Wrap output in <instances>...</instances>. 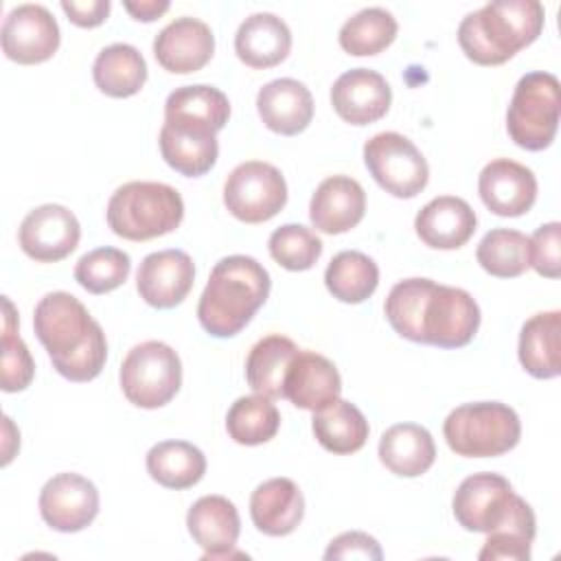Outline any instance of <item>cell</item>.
Returning <instances> with one entry per match:
<instances>
[{
    "mask_svg": "<svg viewBox=\"0 0 561 561\" xmlns=\"http://www.w3.org/2000/svg\"><path fill=\"white\" fill-rule=\"evenodd\" d=\"M390 327L405 340L460 348L480 327V307L469 291L432 278L399 280L383 305Z\"/></svg>",
    "mask_w": 561,
    "mask_h": 561,
    "instance_id": "obj_1",
    "label": "cell"
},
{
    "mask_svg": "<svg viewBox=\"0 0 561 561\" xmlns=\"http://www.w3.org/2000/svg\"><path fill=\"white\" fill-rule=\"evenodd\" d=\"M33 329L53 368L70 381H92L107 359V340L83 302L68 291H50L35 305Z\"/></svg>",
    "mask_w": 561,
    "mask_h": 561,
    "instance_id": "obj_2",
    "label": "cell"
},
{
    "mask_svg": "<svg viewBox=\"0 0 561 561\" xmlns=\"http://www.w3.org/2000/svg\"><path fill=\"white\" fill-rule=\"evenodd\" d=\"M270 274L252 256H224L199 296L197 320L213 337L237 335L270 296Z\"/></svg>",
    "mask_w": 561,
    "mask_h": 561,
    "instance_id": "obj_3",
    "label": "cell"
},
{
    "mask_svg": "<svg viewBox=\"0 0 561 561\" xmlns=\"http://www.w3.org/2000/svg\"><path fill=\"white\" fill-rule=\"evenodd\" d=\"M543 18L537 0H493L462 18L458 44L473 64L500 66L539 37Z\"/></svg>",
    "mask_w": 561,
    "mask_h": 561,
    "instance_id": "obj_4",
    "label": "cell"
},
{
    "mask_svg": "<svg viewBox=\"0 0 561 561\" xmlns=\"http://www.w3.org/2000/svg\"><path fill=\"white\" fill-rule=\"evenodd\" d=\"M107 226L129 241H149L173 232L184 219L182 195L162 182H127L107 202Z\"/></svg>",
    "mask_w": 561,
    "mask_h": 561,
    "instance_id": "obj_5",
    "label": "cell"
},
{
    "mask_svg": "<svg viewBox=\"0 0 561 561\" xmlns=\"http://www.w3.org/2000/svg\"><path fill=\"white\" fill-rule=\"evenodd\" d=\"M443 434L449 449L458 456L493 458L519 443L522 423L506 403L478 401L451 410L443 423Z\"/></svg>",
    "mask_w": 561,
    "mask_h": 561,
    "instance_id": "obj_6",
    "label": "cell"
},
{
    "mask_svg": "<svg viewBox=\"0 0 561 561\" xmlns=\"http://www.w3.org/2000/svg\"><path fill=\"white\" fill-rule=\"evenodd\" d=\"M561 96L559 79L552 72H526L513 92L506 110V131L511 140L528 151L550 147L559 127Z\"/></svg>",
    "mask_w": 561,
    "mask_h": 561,
    "instance_id": "obj_7",
    "label": "cell"
},
{
    "mask_svg": "<svg viewBox=\"0 0 561 561\" xmlns=\"http://www.w3.org/2000/svg\"><path fill=\"white\" fill-rule=\"evenodd\" d=\"M118 379L129 403L156 410L178 394L182 386V362L169 344L147 340L125 355Z\"/></svg>",
    "mask_w": 561,
    "mask_h": 561,
    "instance_id": "obj_8",
    "label": "cell"
},
{
    "mask_svg": "<svg viewBox=\"0 0 561 561\" xmlns=\"http://www.w3.org/2000/svg\"><path fill=\"white\" fill-rule=\"evenodd\" d=\"M364 162L373 180L394 197L410 199L430 180V167L423 153L410 138L397 131H381L366 140Z\"/></svg>",
    "mask_w": 561,
    "mask_h": 561,
    "instance_id": "obj_9",
    "label": "cell"
},
{
    "mask_svg": "<svg viewBox=\"0 0 561 561\" xmlns=\"http://www.w3.org/2000/svg\"><path fill=\"white\" fill-rule=\"evenodd\" d=\"M224 204L232 217L245 224L272 219L287 204V184L283 173L261 160L237 164L224 184Z\"/></svg>",
    "mask_w": 561,
    "mask_h": 561,
    "instance_id": "obj_10",
    "label": "cell"
},
{
    "mask_svg": "<svg viewBox=\"0 0 561 561\" xmlns=\"http://www.w3.org/2000/svg\"><path fill=\"white\" fill-rule=\"evenodd\" d=\"M524 502L500 473H473L460 482L451 508L456 522L469 533H493L511 519Z\"/></svg>",
    "mask_w": 561,
    "mask_h": 561,
    "instance_id": "obj_11",
    "label": "cell"
},
{
    "mask_svg": "<svg viewBox=\"0 0 561 561\" xmlns=\"http://www.w3.org/2000/svg\"><path fill=\"white\" fill-rule=\"evenodd\" d=\"M81 226L72 210L61 204H42L20 224L18 241L26 256L37 263H55L75 252Z\"/></svg>",
    "mask_w": 561,
    "mask_h": 561,
    "instance_id": "obj_12",
    "label": "cell"
},
{
    "mask_svg": "<svg viewBox=\"0 0 561 561\" xmlns=\"http://www.w3.org/2000/svg\"><path fill=\"white\" fill-rule=\"evenodd\" d=\"M59 48V24L42 4H20L2 22V53L18 64H42Z\"/></svg>",
    "mask_w": 561,
    "mask_h": 561,
    "instance_id": "obj_13",
    "label": "cell"
},
{
    "mask_svg": "<svg viewBox=\"0 0 561 561\" xmlns=\"http://www.w3.org/2000/svg\"><path fill=\"white\" fill-rule=\"evenodd\" d=\"M99 513L96 486L79 473H57L39 491V515L59 533H79Z\"/></svg>",
    "mask_w": 561,
    "mask_h": 561,
    "instance_id": "obj_14",
    "label": "cell"
},
{
    "mask_svg": "<svg viewBox=\"0 0 561 561\" xmlns=\"http://www.w3.org/2000/svg\"><path fill=\"white\" fill-rule=\"evenodd\" d=\"M193 280V259L175 248L147 254L136 272V289L140 298L156 309L180 305L188 296Z\"/></svg>",
    "mask_w": 561,
    "mask_h": 561,
    "instance_id": "obj_15",
    "label": "cell"
},
{
    "mask_svg": "<svg viewBox=\"0 0 561 561\" xmlns=\"http://www.w3.org/2000/svg\"><path fill=\"white\" fill-rule=\"evenodd\" d=\"M478 193L491 213L519 217L528 213L537 199V178L526 164L497 158L480 171Z\"/></svg>",
    "mask_w": 561,
    "mask_h": 561,
    "instance_id": "obj_16",
    "label": "cell"
},
{
    "mask_svg": "<svg viewBox=\"0 0 561 561\" xmlns=\"http://www.w3.org/2000/svg\"><path fill=\"white\" fill-rule=\"evenodd\" d=\"M392 90L383 75L370 68H351L331 88V105L351 125H370L390 110Z\"/></svg>",
    "mask_w": 561,
    "mask_h": 561,
    "instance_id": "obj_17",
    "label": "cell"
},
{
    "mask_svg": "<svg viewBox=\"0 0 561 561\" xmlns=\"http://www.w3.org/2000/svg\"><path fill=\"white\" fill-rule=\"evenodd\" d=\"M215 53V35L210 26L197 18H178L169 22L153 39L158 64L175 75L202 70Z\"/></svg>",
    "mask_w": 561,
    "mask_h": 561,
    "instance_id": "obj_18",
    "label": "cell"
},
{
    "mask_svg": "<svg viewBox=\"0 0 561 561\" xmlns=\"http://www.w3.org/2000/svg\"><path fill=\"white\" fill-rule=\"evenodd\" d=\"M340 392L342 379L331 359L316 351L296 353L285 375L283 397L300 410L318 412L340 399Z\"/></svg>",
    "mask_w": 561,
    "mask_h": 561,
    "instance_id": "obj_19",
    "label": "cell"
},
{
    "mask_svg": "<svg viewBox=\"0 0 561 561\" xmlns=\"http://www.w3.org/2000/svg\"><path fill=\"white\" fill-rule=\"evenodd\" d=\"M366 213V193L362 184L348 175H331L322 180L311 195L309 219L324 234H342L355 228Z\"/></svg>",
    "mask_w": 561,
    "mask_h": 561,
    "instance_id": "obj_20",
    "label": "cell"
},
{
    "mask_svg": "<svg viewBox=\"0 0 561 561\" xmlns=\"http://www.w3.org/2000/svg\"><path fill=\"white\" fill-rule=\"evenodd\" d=\"M476 224V213L462 197L440 195L416 213L414 230L434 250H456L473 237Z\"/></svg>",
    "mask_w": 561,
    "mask_h": 561,
    "instance_id": "obj_21",
    "label": "cell"
},
{
    "mask_svg": "<svg viewBox=\"0 0 561 561\" xmlns=\"http://www.w3.org/2000/svg\"><path fill=\"white\" fill-rule=\"evenodd\" d=\"M193 541L204 550V559L230 557L241 533L237 506L224 495H204L186 513Z\"/></svg>",
    "mask_w": 561,
    "mask_h": 561,
    "instance_id": "obj_22",
    "label": "cell"
},
{
    "mask_svg": "<svg viewBox=\"0 0 561 561\" xmlns=\"http://www.w3.org/2000/svg\"><path fill=\"white\" fill-rule=\"evenodd\" d=\"M256 110L267 129L280 136H296L313 118V96L305 83L283 77L259 90Z\"/></svg>",
    "mask_w": 561,
    "mask_h": 561,
    "instance_id": "obj_23",
    "label": "cell"
},
{
    "mask_svg": "<svg viewBox=\"0 0 561 561\" xmlns=\"http://www.w3.org/2000/svg\"><path fill=\"white\" fill-rule=\"evenodd\" d=\"M305 515V497L289 478H272L259 484L250 497L252 524L270 537H285L298 528Z\"/></svg>",
    "mask_w": 561,
    "mask_h": 561,
    "instance_id": "obj_24",
    "label": "cell"
},
{
    "mask_svg": "<svg viewBox=\"0 0 561 561\" xmlns=\"http://www.w3.org/2000/svg\"><path fill=\"white\" fill-rule=\"evenodd\" d=\"M291 48L289 26L274 13L261 11L248 15L234 35V53L250 68L278 66Z\"/></svg>",
    "mask_w": 561,
    "mask_h": 561,
    "instance_id": "obj_25",
    "label": "cell"
},
{
    "mask_svg": "<svg viewBox=\"0 0 561 561\" xmlns=\"http://www.w3.org/2000/svg\"><path fill=\"white\" fill-rule=\"evenodd\" d=\"M158 142L164 162L186 178H199L208 173L217 162L219 145L215 131L210 129L164 123Z\"/></svg>",
    "mask_w": 561,
    "mask_h": 561,
    "instance_id": "obj_26",
    "label": "cell"
},
{
    "mask_svg": "<svg viewBox=\"0 0 561 561\" xmlns=\"http://www.w3.org/2000/svg\"><path fill=\"white\" fill-rule=\"evenodd\" d=\"M519 364L537 379H552L561 373V313L541 311L528 318L519 333Z\"/></svg>",
    "mask_w": 561,
    "mask_h": 561,
    "instance_id": "obj_27",
    "label": "cell"
},
{
    "mask_svg": "<svg viewBox=\"0 0 561 561\" xmlns=\"http://www.w3.org/2000/svg\"><path fill=\"white\" fill-rule=\"evenodd\" d=\"M379 460L401 478H416L434 465L436 445L423 425L397 423L379 438Z\"/></svg>",
    "mask_w": 561,
    "mask_h": 561,
    "instance_id": "obj_28",
    "label": "cell"
},
{
    "mask_svg": "<svg viewBox=\"0 0 561 561\" xmlns=\"http://www.w3.org/2000/svg\"><path fill=\"white\" fill-rule=\"evenodd\" d=\"M230 118L228 96L213 85H182L175 88L164 103V123L195 125L210 131L224 129Z\"/></svg>",
    "mask_w": 561,
    "mask_h": 561,
    "instance_id": "obj_29",
    "label": "cell"
},
{
    "mask_svg": "<svg viewBox=\"0 0 561 561\" xmlns=\"http://www.w3.org/2000/svg\"><path fill=\"white\" fill-rule=\"evenodd\" d=\"M311 430L318 443L337 456L355 454L362 449L370 432L362 410L344 399H335L327 408L313 412Z\"/></svg>",
    "mask_w": 561,
    "mask_h": 561,
    "instance_id": "obj_30",
    "label": "cell"
},
{
    "mask_svg": "<svg viewBox=\"0 0 561 561\" xmlns=\"http://www.w3.org/2000/svg\"><path fill=\"white\" fill-rule=\"evenodd\" d=\"M92 79L96 88L107 96H134L147 81L145 57L131 44H110L96 55Z\"/></svg>",
    "mask_w": 561,
    "mask_h": 561,
    "instance_id": "obj_31",
    "label": "cell"
},
{
    "mask_svg": "<svg viewBox=\"0 0 561 561\" xmlns=\"http://www.w3.org/2000/svg\"><path fill=\"white\" fill-rule=\"evenodd\" d=\"M300 348L285 335H265L259 340L245 359V379L248 386L263 397L280 399L283 383L291 359Z\"/></svg>",
    "mask_w": 561,
    "mask_h": 561,
    "instance_id": "obj_32",
    "label": "cell"
},
{
    "mask_svg": "<svg viewBox=\"0 0 561 561\" xmlns=\"http://www.w3.org/2000/svg\"><path fill=\"white\" fill-rule=\"evenodd\" d=\"M149 476L167 489H188L206 473V456L186 440H162L147 451Z\"/></svg>",
    "mask_w": 561,
    "mask_h": 561,
    "instance_id": "obj_33",
    "label": "cell"
},
{
    "mask_svg": "<svg viewBox=\"0 0 561 561\" xmlns=\"http://www.w3.org/2000/svg\"><path fill=\"white\" fill-rule=\"evenodd\" d=\"M324 285L340 302L357 305L375 294L379 285V267L368 254L344 250L327 265Z\"/></svg>",
    "mask_w": 561,
    "mask_h": 561,
    "instance_id": "obj_34",
    "label": "cell"
},
{
    "mask_svg": "<svg viewBox=\"0 0 561 561\" xmlns=\"http://www.w3.org/2000/svg\"><path fill=\"white\" fill-rule=\"evenodd\" d=\"M397 20L381 7H368L351 15L340 28V46L355 57L377 55L397 37Z\"/></svg>",
    "mask_w": 561,
    "mask_h": 561,
    "instance_id": "obj_35",
    "label": "cell"
},
{
    "mask_svg": "<svg viewBox=\"0 0 561 561\" xmlns=\"http://www.w3.org/2000/svg\"><path fill=\"white\" fill-rule=\"evenodd\" d=\"M280 427L278 408L270 397L250 394L239 397L226 416V430L239 445H261L276 436Z\"/></svg>",
    "mask_w": 561,
    "mask_h": 561,
    "instance_id": "obj_36",
    "label": "cell"
},
{
    "mask_svg": "<svg viewBox=\"0 0 561 561\" xmlns=\"http://www.w3.org/2000/svg\"><path fill=\"white\" fill-rule=\"evenodd\" d=\"M476 259L486 274L497 278H515L530 267L528 237L519 230L493 228L478 243Z\"/></svg>",
    "mask_w": 561,
    "mask_h": 561,
    "instance_id": "obj_37",
    "label": "cell"
},
{
    "mask_svg": "<svg viewBox=\"0 0 561 561\" xmlns=\"http://www.w3.org/2000/svg\"><path fill=\"white\" fill-rule=\"evenodd\" d=\"M537 522L530 504L524 500L513 517L502 524L497 530L489 533L482 550L478 552L480 561H528L530 543L537 533Z\"/></svg>",
    "mask_w": 561,
    "mask_h": 561,
    "instance_id": "obj_38",
    "label": "cell"
},
{
    "mask_svg": "<svg viewBox=\"0 0 561 561\" xmlns=\"http://www.w3.org/2000/svg\"><path fill=\"white\" fill-rule=\"evenodd\" d=\"M131 270L129 254L118 248H96L85 252L75 265V280L90 294H107L121 287Z\"/></svg>",
    "mask_w": 561,
    "mask_h": 561,
    "instance_id": "obj_39",
    "label": "cell"
},
{
    "mask_svg": "<svg viewBox=\"0 0 561 561\" xmlns=\"http://www.w3.org/2000/svg\"><path fill=\"white\" fill-rule=\"evenodd\" d=\"M272 259L291 272H305L316 265L322 254L320 237L300 224L278 226L267 241Z\"/></svg>",
    "mask_w": 561,
    "mask_h": 561,
    "instance_id": "obj_40",
    "label": "cell"
},
{
    "mask_svg": "<svg viewBox=\"0 0 561 561\" xmlns=\"http://www.w3.org/2000/svg\"><path fill=\"white\" fill-rule=\"evenodd\" d=\"M35 375V364L28 346L18 335V318L11 300L4 296V327H2V390L20 392Z\"/></svg>",
    "mask_w": 561,
    "mask_h": 561,
    "instance_id": "obj_41",
    "label": "cell"
},
{
    "mask_svg": "<svg viewBox=\"0 0 561 561\" xmlns=\"http://www.w3.org/2000/svg\"><path fill=\"white\" fill-rule=\"evenodd\" d=\"M559 237H561L559 221L543 224L533 232V237H528V263L537 274L546 278H559L561 274Z\"/></svg>",
    "mask_w": 561,
    "mask_h": 561,
    "instance_id": "obj_42",
    "label": "cell"
},
{
    "mask_svg": "<svg viewBox=\"0 0 561 561\" xmlns=\"http://www.w3.org/2000/svg\"><path fill=\"white\" fill-rule=\"evenodd\" d=\"M383 552L381 546L377 543L375 537L362 533V530H351L337 535L329 548L324 550V559H368V561H381Z\"/></svg>",
    "mask_w": 561,
    "mask_h": 561,
    "instance_id": "obj_43",
    "label": "cell"
},
{
    "mask_svg": "<svg viewBox=\"0 0 561 561\" xmlns=\"http://www.w3.org/2000/svg\"><path fill=\"white\" fill-rule=\"evenodd\" d=\"M110 0H88V2H77V0H64L61 9L68 15V20L81 28H92L99 26L107 20L110 15Z\"/></svg>",
    "mask_w": 561,
    "mask_h": 561,
    "instance_id": "obj_44",
    "label": "cell"
},
{
    "mask_svg": "<svg viewBox=\"0 0 561 561\" xmlns=\"http://www.w3.org/2000/svg\"><path fill=\"white\" fill-rule=\"evenodd\" d=\"M123 7L134 15V20L153 22L169 9V2L167 0H140V2H123Z\"/></svg>",
    "mask_w": 561,
    "mask_h": 561,
    "instance_id": "obj_45",
    "label": "cell"
}]
</instances>
